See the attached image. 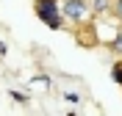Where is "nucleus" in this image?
Here are the masks:
<instances>
[{
  "label": "nucleus",
  "instance_id": "1",
  "mask_svg": "<svg viewBox=\"0 0 122 116\" xmlns=\"http://www.w3.org/2000/svg\"><path fill=\"white\" fill-rule=\"evenodd\" d=\"M33 14L50 28V31H61L64 28V14H61V0H33Z\"/></svg>",
  "mask_w": 122,
  "mask_h": 116
},
{
  "label": "nucleus",
  "instance_id": "2",
  "mask_svg": "<svg viewBox=\"0 0 122 116\" xmlns=\"http://www.w3.org/2000/svg\"><path fill=\"white\" fill-rule=\"evenodd\" d=\"M61 14H64V19L67 22H72L75 28H81V25H86L92 19V6L89 0H61Z\"/></svg>",
  "mask_w": 122,
  "mask_h": 116
},
{
  "label": "nucleus",
  "instance_id": "3",
  "mask_svg": "<svg viewBox=\"0 0 122 116\" xmlns=\"http://www.w3.org/2000/svg\"><path fill=\"white\" fill-rule=\"evenodd\" d=\"M111 8H114V0H92V11H94V17L111 14Z\"/></svg>",
  "mask_w": 122,
  "mask_h": 116
},
{
  "label": "nucleus",
  "instance_id": "4",
  "mask_svg": "<svg viewBox=\"0 0 122 116\" xmlns=\"http://www.w3.org/2000/svg\"><path fill=\"white\" fill-rule=\"evenodd\" d=\"M108 50H111L114 55H119V58H122V31H119V28H117V33L111 36V42H108Z\"/></svg>",
  "mask_w": 122,
  "mask_h": 116
},
{
  "label": "nucleus",
  "instance_id": "5",
  "mask_svg": "<svg viewBox=\"0 0 122 116\" xmlns=\"http://www.w3.org/2000/svg\"><path fill=\"white\" fill-rule=\"evenodd\" d=\"M111 80L122 88V58H117V61L111 64Z\"/></svg>",
  "mask_w": 122,
  "mask_h": 116
},
{
  "label": "nucleus",
  "instance_id": "6",
  "mask_svg": "<svg viewBox=\"0 0 122 116\" xmlns=\"http://www.w3.org/2000/svg\"><path fill=\"white\" fill-rule=\"evenodd\" d=\"M8 97H11V100H17L20 105H28V102H30V97H28V94L17 91V88H8Z\"/></svg>",
  "mask_w": 122,
  "mask_h": 116
},
{
  "label": "nucleus",
  "instance_id": "7",
  "mask_svg": "<svg viewBox=\"0 0 122 116\" xmlns=\"http://www.w3.org/2000/svg\"><path fill=\"white\" fill-rule=\"evenodd\" d=\"M111 17L117 22H122V0H114V8H111Z\"/></svg>",
  "mask_w": 122,
  "mask_h": 116
},
{
  "label": "nucleus",
  "instance_id": "8",
  "mask_svg": "<svg viewBox=\"0 0 122 116\" xmlns=\"http://www.w3.org/2000/svg\"><path fill=\"white\" fill-rule=\"evenodd\" d=\"M64 100H67L69 105H81V97H78V94H72V91H64Z\"/></svg>",
  "mask_w": 122,
  "mask_h": 116
},
{
  "label": "nucleus",
  "instance_id": "9",
  "mask_svg": "<svg viewBox=\"0 0 122 116\" xmlns=\"http://www.w3.org/2000/svg\"><path fill=\"white\" fill-rule=\"evenodd\" d=\"M6 53H8V47L3 44V42H0V58H3V55H6Z\"/></svg>",
  "mask_w": 122,
  "mask_h": 116
},
{
  "label": "nucleus",
  "instance_id": "10",
  "mask_svg": "<svg viewBox=\"0 0 122 116\" xmlns=\"http://www.w3.org/2000/svg\"><path fill=\"white\" fill-rule=\"evenodd\" d=\"M119 31H122V22H119Z\"/></svg>",
  "mask_w": 122,
  "mask_h": 116
}]
</instances>
